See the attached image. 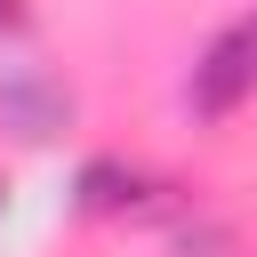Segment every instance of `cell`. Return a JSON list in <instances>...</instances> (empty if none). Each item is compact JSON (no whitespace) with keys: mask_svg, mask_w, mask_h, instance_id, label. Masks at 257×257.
Here are the masks:
<instances>
[{"mask_svg":"<svg viewBox=\"0 0 257 257\" xmlns=\"http://www.w3.org/2000/svg\"><path fill=\"white\" fill-rule=\"evenodd\" d=\"M249 96H257V16L225 24V32L201 48L193 80H185V104H193V120H225V112H241Z\"/></svg>","mask_w":257,"mask_h":257,"instance_id":"6da1fadb","label":"cell"},{"mask_svg":"<svg viewBox=\"0 0 257 257\" xmlns=\"http://www.w3.org/2000/svg\"><path fill=\"white\" fill-rule=\"evenodd\" d=\"M137 201H145V177H137L128 161H88V169H80V209L120 217V209H137Z\"/></svg>","mask_w":257,"mask_h":257,"instance_id":"7a4b0ae2","label":"cell"},{"mask_svg":"<svg viewBox=\"0 0 257 257\" xmlns=\"http://www.w3.org/2000/svg\"><path fill=\"white\" fill-rule=\"evenodd\" d=\"M0 201H8V185H0Z\"/></svg>","mask_w":257,"mask_h":257,"instance_id":"277c9868","label":"cell"},{"mask_svg":"<svg viewBox=\"0 0 257 257\" xmlns=\"http://www.w3.org/2000/svg\"><path fill=\"white\" fill-rule=\"evenodd\" d=\"M0 24H8V32H16V24H24V8H16V0H0Z\"/></svg>","mask_w":257,"mask_h":257,"instance_id":"3957f363","label":"cell"}]
</instances>
